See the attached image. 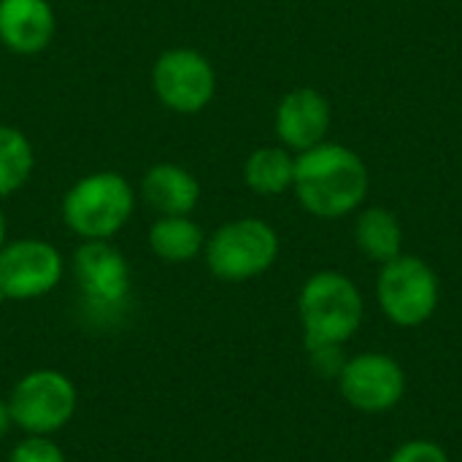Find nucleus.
I'll use <instances>...</instances> for the list:
<instances>
[{"mask_svg": "<svg viewBox=\"0 0 462 462\" xmlns=\"http://www.w3.org/2000/svg\"><path fill=\"white\" fill-rule=\"evenodd\" d=\"M206 246V236L189 217H160L149 227V249L165 263H189Z\"/></svg>", "mask_w": 462, "mask_h": 462, "instance_id": "nucleus-14", "label": "nucleus"}, {"mask_svg": "<svg viewBox=\"0 0 462 462\" xmlns=\"http://www.w3.org/2000/svg\"><path fill=\"white\" fill-rule=\"evenodd\" d=\"M379 303L395 325L414 328L436 311L439 282L422 260L398 254L379 276Z\"/></svg>", "mask_w": 462, "mask_h": 462, "instance_id": "nucleus-9", "label": "nucleus"}, {"mask_svg": "<svg viewBox=\"0 0 462 462\" xmlns=\"http://www.w3.org/2000/svg\"><path fill=\"white\" fill-rule=\"evenodd\" d=\"M357 244L360 249L379 263H390L401 254V225L387 208H368L357 219Z\"/></svg>", "mask_w": 462, "mask_h": 462, "instance_id": "nucleus-16", "label": "nucleus"}, {"mask_svg": "<svg viewBox=\"0 0 462 462\" xmlns=\"http://www.w3.org/2000/svg\"><path fill=\"white\" fill-rule=\"evenodd\" d=\"M54 11L49 0H0V41L16 54H38L51 43Z\"/></svg>", "mask_w": 462, "mask_h": 462, "instance_id": "nucleus-11", "label": "nucleus"}, {"mask_svg": "<svg viewBox=\"0 0 462 462\" xmlns=\"http://www.w3.org/2000/svg\"><path fill=\"white\" fill-rule=\"evenodd\" d=\"M295 192L314 217H344L357 208L368 189L363 160L338 143H317L295 160Z\"/></svg>", "mask_w": 462, "mask_h": 462, "instance_id": "nucleus-1", "label": "nucleus"}, {"mask_svg": "<svg viewBox=\"0 0 462 462\" xmlns=\"http://www.w3.org/2000/svg\"><path fill=\"white\" fill-rule=\"evenodd\" d=\"M32 146L22 130L0 125V198L14 195L32 173Z\"/></svg>", "mask_w": 462, "mask_h": 462, "instance_id": "nucleus-17", "label": "nucleus"}, {"mask_svg": "<svg viewBox=\"0 0 462 462\" xmlns=\"http://www.w3.org/2000/svg\"><path fill=\"white\" fill-rule=\"evenodd\" d=\"M73 279L84 309L97 322H114L127 309L133 273L125 254L108 241H84L76 249Z\"/></svg>", "mask_w": 462, "mask_h": 462, "instance_id": "nucleus-5", "label": "nucleus"}, {"mask_svg": "<svg viewBox=\"0 0 462 462\" xmlns=\"http://www.w3.org/2000/svg\"><path fill=\"white\" fill-rule=\"evenodd\" d=\"M5 246V217H3V211H0V249Z\"/></svg>", "mask_w": 462, "mask_h": 462, "instance_id": "nucleus-21", "label": "nucleus"}, {"mask_svg": "<svg viewBox=\"0 0 462 462\" xmlns=\"http://www.w3.org/2000/svg\"><path fill=\"white\" fill-rule=\"evenodd\" d=\"M298 309L309 352L341 346L355 336L363 319V298L357 287L333 271L317 273L303 284Z\"/></svg>", "mask_w": 462, "mask_h": 462, "instance_id": "nucleus-2", "label": "nucleus"}, {"mask_svg": "<svg viewBox=\"0 0 462 462\" xmlns=\"http://www.w3.org/2000/svg\"><path fill=\"white\" fill-rule=\"evenodd\" d=\"M135 206L133 187L114 171L79 179L62 198L65 225L84 241H108L116 236Z\"/></svg>", "mask_w": 462, "mask_h": 462, "instance_id": "nucleus-3", "label": "nucleus"}, {"mask_svg": "<svg viewBox=\"0 0 462 462\" xmlns=\"http://www.w3.org/2000/svg\"><path fill=\"white\" fill-rule=\"evenodd\" d=\"M143 200L160 211V217H187L200 200L198 179L173 162H160L146 171L141 184Z\"/></svg>", "mask_w": 462, "mask_h": 462, "instance_id": "nucleus-13", "label": "nucleus"}, {"mask_svg": "<svg viewBox=\"0 0 462 462\" xmlns=\"http://www.w3.org/2000/svg\"><path fill=\"white\" fill-rule=\"evenodd\" d=\"M330 125V106L317 89H292L276 111V133L292 149H311L322 141Z\"/></svg>", "mask_w": 462, "mask_h": 462, "instance_id": "nucleus-12", "label": "nucleus"}, {"mask_svg": "<svg viewBox=\"0 0 462 462\" xmlns=\"http://www.w3.org/2000/svg\"><path fill=\"white\" fill-rule=\"evenodd\" d=\"M8 462H68L60 444L51 436H24L8 455Z\"/></svg>", "mask_w": 462, "mask_h": 462, "instance_id": "nucleus-18", "label": "nucleus"}, {"mask_svg": "<svg viewBox=\"0 0 462 462\" xmlns=\"http://www.w3.org/2000/svg\"><path fill=\"white\" fill-rule=\"evenodd\" d=\"M390 462H449L444 449L430 441H409L403 444Z\"/></svg>", "mask_w": 462, "mask_h": 462, "instance_id": "nucleus-19", "label": "nucleus"}, {"mask_svg": "<svg viewBox=\"0 0 462 462\" xmlns=\"http://www.w3.org/2000/svg\"><path fill=\"white\" fill-rule=\"evenodd\" d=\"M152 84L162 106L176 114L203 111L217 89L211 62L195 49H168L152 68Z\"/></svg>", "mask_w": 462, "mask_h": 462, "instance_id": "nucleus-8", "label": "nucleus"}, {"mask_svg": "<svg viewBox=\"0 0 462 462\" xmlns=\"http://www.w3.org/2000/svg\"><path fill=\"white\" fill-rule=\"evenodd\" d=\"M338 382L344 398L363 411H387L403 398L406 390L401 365L393 357L374 352L344 363Z\"/></svg>", "mask_w": 462, "mask_h": 462, "instance_id": "nucleus-10", "label": "nucleus"}, {"mask_svg": "<svg viewBox=\"0 0 462 462\" xmlns=\"http://www.w3.org/2000/svg\"><path fill=\"white\" fill-rule=\"evenodd\" d=\"M5 401L14 428L24 436H54L73 420L79 393L62 371L38 368L24 374Z\"/></svg>", "mask_w": 462, "mask_h": 462, "instance_id": "nucleus-4", "label": "nucleus"}, {"mask_svg": "<svg viewBox=\"0 0 462 462\" xmlns=\"http://www.w3.org/2000/svg\"><path fill=\"white\" fill-rule=\"evenodd\" d=\"M244 179L257 195H279L295 179V160L279 146H263L246 160Z\"/></svg>", "mask_w": 462, "mask_h": 462, "instance_id": "nucleus-15", "label": "nucleus"}, {"mask_svg": "<svg viewBox=\"0 0 462 462\" xmlns=\"http://www.w3.org/2000/svg\"><path fill=\"white\" fill-rule=\"evenodd\" d=\"M62 254L49 241L22 238L0 249V300H35L62 282Z\"/></svg>", "mask_w": 462, "mask_h": 462, "instance_id": "nucleus-7", "label": "nucleus"}, {"mask_svg": "<svg viewBox=\"0 0 462 462\" xmlns=\"http://www.w3.org/2000/svg\"><path fill=\"white\" fill-rule=\"evenodd\" d=\"M11 428H14V420H11V411H8V401L0 398V439H5Z\"/></svg>", "mask_w": 462, "mask_h": 462, "instance_id": "nucleus-20", "label": "nucleus"}, {"mask_svg": "<svg viewBox=\"0 0 462 462\" xmlns=\"http://www.w3.org/2000/svg\"><path fill=\"white\" fill-rule=\"evenodd\" d=\"M206 265L222 282H246L265 273L276 254V230L263 219H236L206 238Z\"/></svg>", "mask_w": 462, "mask_h": 462, "instance_id": "nucleus-6", "label": "nucleus"}]
</instances>
